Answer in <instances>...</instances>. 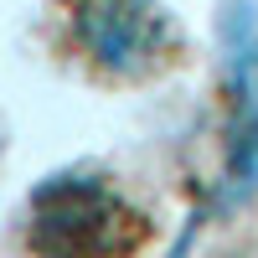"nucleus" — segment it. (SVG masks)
Masks as SVG:
<instances>
[{"label":"nucleus","mask_w":258,"mask_h":258,"mask_svg":"<svg viewBox=\"0 0 258 258\" xmlns=\"http://www.w3.org/2000/svg\"><path fill=\"white\" fill-rule=\"evenodd\" d=\"M227 41V176H222V202H243L258 186V21L243 0L222 21Z\"/></svg>","instance_id":"nucleus-3"},{"label":"nucleus","mask_w":258,"mask_h":258,"mask_svg":"<svg viewBox=\"0 0 258 258\" xmlns=\"http://www.w3.org/2000/svg\"><path fill=\"white\" fill-rule=\"evenodd\" d=\"M73 41L103 78L135 83L176 62L181 36L160 0H73Z\"/></svg>","instance_id":"nucleus-2"},{"label":"nucleus","mask_w":258,"mask_h":258,"mask_svg":"<svg viewBox=\"0 0 258 258\" xmlns=\"http://www.w3.org/2000/svg\"><path fill=\"white\" fill-rule=\"evenodd\" d=\"M145 217L98 170H57L26 202V248L36 258H129Z\"/></svg>","instance_id":"nucleus-1"}]
</instances>
